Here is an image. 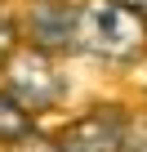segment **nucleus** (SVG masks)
<instances>
[{"instance_id": "nucleus-1", "label": "nucleus", "mask_w": 147, "mask_h": 152, "mask_svg": "<svg viewBox=\"0 0 147 152\" xmlns=\"http://www.w3.org/2000/svg\"><path fill=\"white\" fill-rule=\"evenodd\" d=\"M76 45L103 63H134L147 54V18L120 0H85L76 9Z\"/></svg>"}, {"instance_id": "nucleus-2", "label": "nucleus", "mask_w": 147, "mask_h": 152, "mask_svg": "<svg viewBox=\"0 0 147 152\" xmlns=\"http://www.w3.org/2000/svg\"><path fill=\"white\" fill-rule=\"evenodd\" d=\"M5 90H9L27 112H49V107L62 103L67 81H62V67H58L54 54H45V49H36V45H22V49L9 58V67H5Z\"/></svg>"}, {"instance_id": "nucleus-3", "label": "nucleus", "mask_w": 147, "mask_h": 152, "mask_svg": "<svg viewBox=\"0 0 147 152\" xmlns=\"http://www.w3.org/2000/svg\"><path fill=\"white\" fill-rule=\"evenodd\" d=\"M129 112L120 103H94L85 116L58 130V152H125Z\"/></svg>"}, {"instance_id": "nucleus-4", "label": "nucleus", "mask_w": 147, "mask_h": 152, "mask_svg": "<svg viewBox=\"0 0 147 152\" xmlns=\"http://www.w3.org/2000/svg\"><path fill=\"white\" fill-rule=\"evenodd\" d=\"M76 9L80 5H67V0H31V9L22 14L27 45H36L54 58L67 49H80L76 45Z\"/></svg>"}, {"instance_id": "nucleus-5", "label": "nucleus", "mask_w": 147, "mask_h": 152, "mask_svg": "<svg viewBox=\"0 0 147 152\" xmlns=\"http://www.w3.org/2000/svg\"><path fill=\"white\" fill-rule=\"evenodd\" d=\"M31 134H40L36 130V112H27L9 90H0V148H18V143H27Z\"/></svg>"}, {"instance_id": "nucleus-6", "label": "nucleus", "mask_w": 147, "mask_h": 152, "mask_svg": "<svg viewBox=\"0 0 147 152\" xmlns=\"http://www.w3.org/2000/svg\"><path fill=\"white\" fill-rule=\"evenodd\" d=\"M22 45H27V36H22V14H14L5 0H0V76H5L9 58H14Z\"/></svg>"}, {"instance_id": "nucleus-7", "label": "nucleus", "mask_w": 147, "mask_h": 152, "mask_svg": "<svg viewBox=\"0 0 147 152\" xmlns=\"http://www.w3.org/2000/svg\"><path fill=\"white\" fill-rule=\"evenodd\" d=\"M125 152H147V116H129V139Z\"/></svg>"}, {"instance_id": "nucleus-8", "label": "nucleus", "mask_w": 147, "mask_h": 152, "mask_svg": "<svg viewBox=\"0 0 147 152\" xmlns=\"http://www.w3.org/2000/svg\"><path fill=\"white\" fill-rule=\"evenodd\" d=\"M9 152H58V139H49V134H31L27 143H18V148H9Z\"/></svg>"}, {"instance_id": "nucleus-9", "label": "nucleus", "mask_w": 147, "mask_h": 152, "mask_svg": "<svg viewBox=\"0 0 147 152\" xmlns=\"http://www.w3.org/2000/svg\"><path fill=\"white\" fill-rule=\"evenodd\" d=\"M120 5H129L134 14H143V18H147V0H120Z\"/></svg>"}]
</instances>
